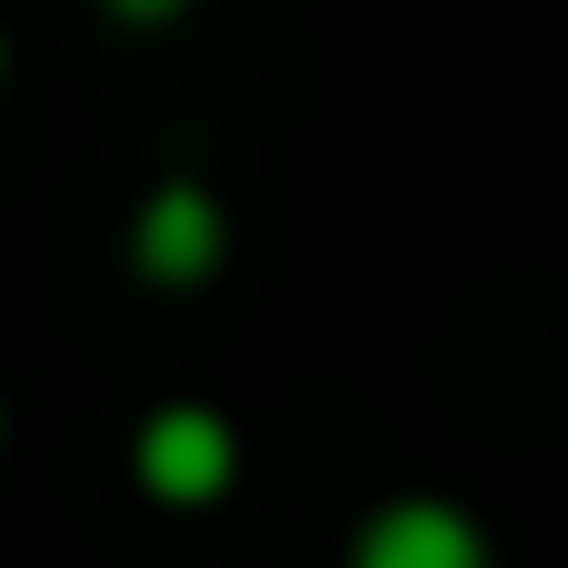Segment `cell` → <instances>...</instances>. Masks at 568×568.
<instances>
[{
    "label": "cell",
    "instance_id": "cell-1",
    "mask_svg": "<svg viewBox=\"0 0 568 568\" xmlns=\"http://www.w3.org/2000/svg\"><path fill=\"white\" fill-rule=\"evenodd\" d=\"M130 469H140V489H150V499H170V509H210V499L240 479V439H230V419H220V409L170 399V409H150V419H140Z\"/></svg>",
    "mask_w": 568,
    "mask_h": 568
},
{
    "label": "cell",
    "instance_id": "cell-2",
    "mask_svg": "<svg viewBox=\"0 0 568 568\" xmlns=\"http://www.w3.org/2000/svg\"><path fill=\"white\" fill-rule=\"evenodd\" d=\"M220 250H230V220H220V200H210L200 180H160V190L140 200V220H130V260H140V280H160V290L210 280Z\"/></svg>",
    "mask_w": 568,
    "mask_h": 568
},
{
    "label": "cell",
    "instance_id": "cell-3",
    "mask_svg": "<svg viewBox=\"0 0 568 568\" xmlns=\"http://www.w3.org/2000/svg\"><path fill=\"white\" fill-rule=\"evenodd\" d=\"M349 568H489V539H479V519L449 509V499H389V509L359 519Z\"/></svg>",
    "mask_w": 568,
    "mask_h": 568
},
{
    "label": "cell",
    "instance_id": "cell-4",
    "mask_svg": "<svg viewBox=\"0 0 568 568\" xmlns=\"http://www.w3.org/2000/svg\"><path fill=\"white\" fill-rule=\"evenodd\" d=\"M120 20H180V0H110Z\"/></svg>",
    "mask_w": 568,
    "mask_h": 568
},
{
    "label": "cell",
    "instance_id": "cell-5",
    "mask_svg": "<svg viewBox=\"0 0 568 568\" xmlns=\"http://www.w3.org/2000/svg\"><path fill=\"white\" fill-rule=\"evenodd\" d=\"M0 80H10V40H0Z\"/></svg>",
    "mask_w": 568,
    "mask_h": 568
}]
</instances>
